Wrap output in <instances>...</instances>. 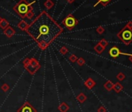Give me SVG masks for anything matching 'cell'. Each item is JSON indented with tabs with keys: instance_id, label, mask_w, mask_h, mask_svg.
Instances as JSON below:
<instances>
[{
	"instance_id": "cell-1",
	"label": "cell",
	"mask_w": 132,
	"mask_h": 112,
	"mask_svg": "<svg viewBox=\"0 0 132 112\" xmlns=\"http://www.w3.org/2000/svg\"><path fill=\"white\" fill-rule=\"evenodd\" d=\"M26 32L44 50L58 36L62 28L46 11H43L26 29Z\"/></svg>"
},
{
	"instance_id": "cell-2",
	"label": "cell",
	"mask_w": 132,
	"mask_h": 112,
	"mask_svg": "<svg viewBox=\"0 0 132 112\" xmlns=\"http://www.w3.org/2000/svg\"><path fill=\"white\" fill-rule=\"evenodd\" d=\"M13 10L17 13L21 18H25L26 13L30 9H33L32 3H29L26 0H19L13 6Z\"/></svg>"
},
{
	"instance_id": "cell-3",
	"label": "cell",
	"mask_w": 132,
	"mask_h": 112,
	"mask_svg": "<svg viewBox=\"0 0 132 112\" xmlns=\"http://www.w3.org/2000/svg\"><path fill=\"white\" fill-rule=\"evenodd\" d=\"M117 36L125 45H128L132 42V29L124 26L117 33Z\"/></svg>"
},
{
	"instance_id": "cell-4",
	"label": "cell",
	"mask_w": 132,
	"mask_h": 112,
	"mask_svg": "<svg viewBox=\"0 0 132 112\" xmlns=\"http://www.w3.org/2000/svg\"><path fill=\"white\" fill-rule=\"evenodd\" d=\"M61 23L64 25L68 30H72L75 26L78 25V21L72 14H68L65 19H63Z\"/></svg>"
},
{
	"instance_id": "cell-5",
	"label": "cell",
	"mask_w": 132,
	"mask_h": 112,
	"mask_svg": "<svg viewBox=\"0 0 132 112\" xmlns=\"http://www.w3.org/2000/svg\"><path fill=\"white\" fill-rule=\"evenodd\" d=\"M17 112H37V110L29 102H25Z\"/></svg>"
},
{
	"instance_id": "cell-6",
	"label": "cell",
	"mask_w": 132,
	"mask_h": 112,
	"mask_svg": "<svg viewBox=\"0 0 132 112\" xmlns=\"http://www.w3.org/2000/svg\"><path fill=\"white\" fill-rule=\"evenodd\" d=\"M23 65L24 68H26V70L29 72V73H30L31 75H34L37 72V71L35 70V69L30 66V58H25V59L23 60Z\"/></svg>"
},
{
	"instance_id": "cell-7",
	"label": "cell",
	"mask_w": 132,
	"mask_h": 112,
	"mask_svg": "<svg viewBox=\"0 0 132 112\" xmlns=\"http://www.w3.org/2000/svg\"><path fill=\"white\" fill-rule=\"evenodd\" d=\"M109 55L110 56H111L112 58H117L120 55H121V51L117 47H116V46H113L111 48H110L109 50Z\"/></svg>"
},
{
	"instance_id": "cell-8",
	"label": "cell",
	"mask_w": 132,
	"mask_h": 112,
	"mask_svg": "<svg viewBox=\"0 0 132 112\" xmlns=\"http://www.w3.org/2000/svg\"><path fill=\"white\" fill-rule=\"evenodd\" d=\"M3 34H4V35H6L8 38H11V37H13V35L16 34V30L12 27V26H9L7 28H6L3 30Z\"/></svg>"
},
{
	"instance_id": "cell-9",
	"label": "cell",
	"mask_w": 132,
	"mask_h": 112,
	"mask_svg": "<svg viewBox=\"0 0 132 112\" xmlns=\"http://www.w3.org/2000/svg\"><path fill=\"white\" fill-rule=\"evenodd\" d=\"M84 85H85V87L89 89V90H91L93 89L95 86H96V82H95L92 78H88L84 82Z\"/></svg>"
},
{
	"instance_id": "cell-10",
	"label": "cell",
	"mask_w": 132,
	"mask_h": 112,
	"mask_svg": "<svg viewBox=\"0 0 132 112\" xmlns=\"http://www.w3.org/2000/svg\"><path fill=\"white\" fill-rule=\"evenodd\" d=\"M30 66H32L36 71H38L39 69L40 68V65L39 62L35 58H30Z\"/></svg>"
},
{
	"instance_id": "cell-11",
	"label": "cell",
	"mask_w": 132,
	"mask_h": 112,
	"mask_svg": "<svg viewBox=\"0 0 132 112\" xmlns=\"http://www.w3.org/2000/svg\"><path fill=\"white\" fill-rule=\"evenodd\" d=\"M28 26H29V24L26 23L25 20H21L20 22L18 23V25H17L18 28L20 29L21 30H23V31H26V29L28 28Z\"/></svg>"
},
{
	"instance_id": "cell-12",
	"label": "cell",
	"mask_w": 132,
	"mask_h": 112,
	"mask_svg": "<svg viewBox=\"0 0 132 112\" xmlns=\"http://www.w3.org/2000/svg\"><path fill=\"white\" fill-rule=\"evenodd\" d=\"M58 110L60 112H67L69 110V106H68L65 102H62L58 106Z\"/></svg>"
},
{
	"instance_id": "cell-13",
	"label": "cell",
	"mask_w": 132,
	"mask_h": 112,
	"mask_svg": "<svg viewBox=\"0 0 132 112\" xmlns=\"http://www.w3.org/2000/svg\"><path fill=\"white\" fill-rule=\"evenodd\" d=\"M86 99H87L86 96L83 93H80L76 97V100H78V102H79L80 104H82V103L85 102V101L86 100Z\"/></svg>"
},
{
	"instance_id": "cell-14",
	"label": "cell",
	"mask_w": 132,
	"mask_h": 112,
	"mask_svg": "<svg viewBox=\"0 0 132 112\" xmlns=\"http://www.w3.org/2000/svg\"><path fill=\"white\" fill-rule=\"evenodd\" d=\"M9 26V23L8 21L6 19L1 18V20H0V27L4 30L6 28H7Z\"/></svg>"
},
{
	"instance_id": "cell-15",
	"label": "cell",
	"mask_w": 132,
	"mask_h": 112,
	"mask_svg": "<svg viewBox=\"0 0 132 112\" xmlns=\"http://www.w3.org/2000/svg\"><path fill=\"white\" fill-rule=\"evenodd\" d=\"M113 90H114L116 93H120L121 90H123V86H122V85H121L119 82H117V83H116L113 84Z\"/></svg>"
},
{
	"instance_id": "cell-16",
	"label": "cell",
	"mask_w": 132,
	"mask_h": 112,
	"mask_svg": "<svg viewBox=\"0 0 132 112\" xmlns=\"http://www.w3.org/2000/svg\"><path fill=\"white\" fill-rule=\"evenodd\" d=\"M113 84L114 83H113L111 81H107L105 83H104V85H103V87H105V89L107 90V91H110V90H113Z\"/></svg>"
},
{
	"instance_id": "cell-17",
	"label": "cell",
	"mask_w": 132,
	"mask_h": 112,
	"mask_svg": "<svg viewBox=\"0 0 132 112\" xmlns=\"http://www.w3.org/2000/svg\"><path fill=\"white\" fill-rule=\"evenodd\" d=\"M93 48H94L95 51L97 52L98 54H101V53H103V51L105 50L104 47H102V46L100 45L99 43H98V44H96V45H95Z\"/></svg>"
},
{
	"instance_id": "cell-18",
	"label": "cell",
	"mask_w": 132,
	"mask_h": 112,
	"mask_svg": "<svg viewBox=\"0 0 132 112\" xmlns=\"http://www.w3.org/2000/svg\"><path fill=\"white\" fill-rule=\"evenodd\" d=\"M54 5H55V3H54V2L52 1V0H46V1L44 2V6L47 9H51L53 6H54Z\"/></svg>"
},
{
	"instance_id": "cell-19",
	"label": "cell",
	"mask_w": 132,
	"mask_h": 112,
	"mask_svg": "<svg viewBox=\"0 0 132 112\" xmlns=\"http://www.w3.org/2000/svg\"><path fill=\"white\" fill-rule=\"evenodd\" d=\"M111 1L112 0H97V2L94 5V7H96L99 3H101L103 5V6H107Z\"/></svg>"
},
{
	"instance_id": "cell-20",
	"label": "cell",
	"mask_w": 132,
	"mask_h": 112,
	"mask_svg": "<svg viewBox=\"0 0 132 112\" xmlns=\"http://www.w3.org/2000/svg\"><path fill=\"white\" fill-rule=\"evenodd\" d=\"M34 11H33V9H31L29 10L28 13H26V18L28 19V20H32V19L34 18Z\"/></svg>"
},
{
	"instance_id": "cell-21",
	"label": "cell",
	"mask_w": 132,
	"mask_h": 112,
	"mask_svg": "<svg viewBox=\"0 0 132 112\" xmlns=\"http://www.w3.org/2000/svg\"><path fill=\"white\" fill-rule=\"evenodd\" d=\"M76 63L78 64L79 66H82L85 65L86 61H85V59H84V58H82V57H81V58H78V59H77V61H76Z\"/></svg>"
},
{
	"instance_id": "cell-22",
	"label": "cell",
	"mask_w": 132,
	"mask_h": 112,
	"mask_svg": "<svg viewBox=\"0 0 132 112\" xmlns=\"http://www.w3.org/2000/svg\"><path fill=\"white\" fill-rule=\"evenodd\" d=\"M99 44L105 48V47L108 45V41L107 40H105L104 38H103V39H101V40L99 41Z\"/></svg>"
},
{
	"instance_id": "cell-23",
	"label": "cell",
	"mask_w": 132,
	"mask_h": 112,
	"mask_svg": "<svg viewBox=\"0 0 132 112\" xmlns=\"http://www.w3.org/2000/svg\"><path fill=\"white\" fill-rule=\"evenodd\" d=\"M117 79H118L119 81H122L125 79V74L124 72H119L117 75Z\"/></svg>"
},
{
	"instance_id": "cell-24",
	"label": "cell",
	"mask_w": 132,
	"mask_h": 112,
	"mask_svg": "<svg viewBox=\"0 0 132 112\" xmlns=\"http://www.w3.org/2000/svg\"><path fill=\"white\" fill-rule=\"evenodd\" d=\"M59 51H60V53H61V55H66L67 53H68V48H67V47H66L65 46H63V47H61V48H60Z\"/></svg>"
},
{
	"instance_id": "cell-25",
	"label": "cell",
	"mask_w": 132,
	"mask_h": 112,
	"mask_svg": "<svg viewBox=\"0 0 132 112\" xmlns=\"http://www.w3.org/2000/svg\"><path fill=\"white\" fill-rule=\"evenodd\" d=\"M96 31L97 32V33H98L99 34H103V33H104L105 29H104L103 26H99L98 27L96 28Z\"/></svg>"
},
{
	"instance_id": "cell-26",
	"label": "cell",
	"mask_w": 132,
	"mask_h": 112,
	"mask_svg": "<svg viewBox=\"0 0 132 112\" xmlns=\"http://www.w3.org/2000/svg\"><path fill=\"white\" fill-rule=\"evenodd\" d=\"M1 89H2V91L7 92L8 90H9V86L7 83H3V84L2 85V87H1Z\"/></svg>"
},
{
	"instance_id": "cell-27",
	"label": "cell",
	"mask_w": 132,
	"mask_h": 112,
	"mask_svg": "<svg viewBox=\"0 0 132 112\" xmlns=\"http://www.w3.org/2000/svg\"><path fill=\"white\" fill-rule=\"evenodd\" d=\"M68 58H69V61H70V62H76V61H77V59H78V57H77L75 55L72 54Z\"/></svg>"
},
{
	"instance_id": "cell-28",
	"label": "cell",
	"mask_w": 132,
	"mask_h": 112,
	"mask_svg": "<svg viewBox=\"0 0 132 112\" xmlns=\"http://www.w3.org/2000/svg\"><path fill=\"white\" fill-rule=\"evenodd\" d=\"M97 112H107V109H106L103 106H100L97 109Z\"/></svg>"
},
{
	"instance_id": "cell-29",
	"label": "cell",
	"mask_w": 132,
	"mask_h": 112,
	"mask_svg": "<svg viewBox=\"0 0 132 112\" xmlns=\"http://www.w3.org/2000/svg\"><path fill=\"white\" fill-rule=\"evenodd\" d=\"M125 26H127V27L129 29H132V21H129V22L125 25Z\"/></svg>"
},
{
	"instance_id": "cell-30",
	"label": "cell",
	"mask_w": 132,
	"mask_h": 112,
	"mask_svg": "<svg viewBox=\"0 0 132 112\" xmlns=\"http://www.w3.org/2000/svg\"><path fill=\"white\" fill-rule=\"evenodd\" d=\"M66 1H67L68 3H69V4H72V2H75V0H66Z\"/></svg>"
},
{
	"instance_id": "cell-31",
	"label": "cell",
	"mask_w": 132,
	"mask_h": 112,
	"mask_svg": "<svg viewBox=\"0 0 132 112\" xmlns=\"http://www.w3.org/2000/svg\"><path fill=\"white\" fill-rule=\"evenodd\" d=\"M129 61L132 63V56H129Z\"/></svg>"
},
{
	"instance_id": "cell-32",
	"label": "cell",
	"mask_w": 132,
	"mask_h": 112,
	"mask_svg": "<svg viewBox=\"0 0 132 112\" xmlns=\"http://www.w3.org/2000/svg\"><path fill=\"white\" fill-rule=\"evenodd\" d=\"M0 20H1V18H0Z\"/></svg>"
},
{
	"instance_id": "cell-33",
	"label": "cell",
	"mask_w": 132,
	"mask_h": 112,
	"mask_svg": "<svg viewBox=\"0 0 132 112\" xmlns=\"http://www.w3.org/2000/svg\"><path fill=\"white\" fill-rule=\"evenodd\" d=\"M131 1H132V0H131Z\"/></svg>"
}]
</instances>
